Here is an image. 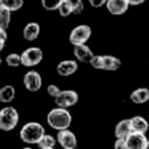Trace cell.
Wrapping results in <instances>:
<instances>
[{
  "label": "cell",
  "mask_w": 149,
  "mask_h": 149,
  "mask_svg": "<svg viewBox=\"0 0 149 149\" xmlns=\"http://www.w3.org/2000/svg\"><path fill=\"white\" fill-rule=\"evenodd\" d=\"M121 66V61L112 55H102V69L107 71H115Z\"/></svg>",
  "instance_id": "cell-17"
},
{
  "label": "cell",
  "mask_w": 149,
  "mask_h": 149,
  "mask_svg": "<svg viewBox=\"0 0 149 149\" xmlns=\"http://www.w3.org/2000/svg\"><path fill=\"white\" fill-rule=\"evenodd\" d=\"M77 70H78V64L73 59H64V61H61L57 64V66H56L57 73L59 76H62V77H69V76L73 74Z\"/></svg>",
  "instance_id": "cell-11"
},
{
  "label": "cell",
  "mask_w": 149,
  "mask_h": 149,
  "mask_svg": "<svg viewBox=\"0 0 149 149\" xmlns=\"http://www.w3.org/2000/svg\"><path fill=\"white\" fill-rule=\"evenodd\" d=\"M63 0H41V3H42V7L45 9V10H56L61 2Z\"/></svg>",
  "instance_id": "cell-24"
},
{
  "label": "cell",
  "mask_w": 149,
  "mask_h": 149,
  "mask_svg": "<svg viewBox=\"0 0 149 149\" xmlns=\"http://www.w3.org/2000/svg\"><path fill=\"white\" fill-rule=\"evenodd\" d=\"M0 6L7 8L8 10L16 12L22 8L23 6V0H0Z\"/></svg>",
  "instance_id": "cell-21"
},
{
  "label": "cell",
  "mask_w": 149,
  "mask_h": 149,
  "mask_svg": "<svg viewBox=\"0 0 149 149\" xmlns=\"http://www.w3.org/2000/svg\"><path fill=\"white\" fill-rule=\"evenodd\" d=\"M21 64L27 68L36 66L41 63L43 58V51L41 48L37 47H30L26 50H23L21 54Z\"/></svg>",
  "instance_id": "cell-4"
},
{
  "label": "cell",
  "mask_w": 149,
  "mask_h": 149,
  "mask_svg": "<svg viewBox=\"0 0 149 149\" xmlns=\"http://www.w3.org/2000/svg\"><path fill=\"white\" fill-rule=\"evenodd\" d=\"M114 148L115 149H127L126 139H116L114 142Z\"/></svg>",
  "instance_id": "cell-28"
},
{
  "label": "cell",
  "mask_w": 149,
  "mask_h": 149,
  "mask_svg": "<svg viewBox=\"0 0 149 149\" xmlns=\"http://www.w3.org/2000/svg\"><path fill=\"white\" fill-rule=\"evenodd\" d=\"M144 1L146 0H128V2H129L130 6H139V5L143 3Z\"/></svg>",
  "instance_id": "cell-30"
},
{
  "label": "cell",
  "mask_w": 149,
  "mask_h": 149,
  "mask_svg": "<svg viewBox=\"0 0 149 149\" xmlns=\"http://www.w3.org/2000/svg\"><path fill=\"white\" fill-rule=\"evenodd\" d=\"M5 43H6V40L2 38V37H0V52L2 51V49H3V47H5Z\"/></svg>",
  "instance_id": "cell-31"
},
{
  "label": "cell",
  "mask_w": 149,
  "mask_h": 149,
  "mask_svg": "<svg viewBox=\"0 0 149 149\" xmlns=\"http://www.w3.org/2000/svg\"><path fill=\"white\" fill-rule=\"evenodd\" d=\"M59 91H61V88H59L57 85H55V84H49L48 87H47L48 94H49L50 97H52V98H55V97L59 93Z\"/></svg>",
  "instance_id": "cell-27"
},
{
  "label": "cell",
  "mask_w": 149,
  "mask_h": 149,
  "mask_svg": "<svg viewBox=\"0 0 149 149\" xmlns=\"http://www.w3.org/2000/svg\"><path fill=\"white\" fill-rule=\"evenodd\" d=\"M66 1L71 5L73 14L78 15V14L83 13V10H84V2H83V0H66Z\"/></svg>",
  "instance_id": "cell-25"
},
{
  "label": "cell",
  "mask_w": 149,
  "mask_h": 149,
  "mask_svg": "<svg viewBox=\"0 0 149 149\" xmlns=\"http://www.w3.org/2000/svg\"><path fill=\"white\" fill-rule=\"evenodd\" d=\"M88 63L93 69L101 70L102 69V55H93Z\"/></svg>",
  "instance_id": "cell-26"
},
{
  "label": "cell",
  "mask_w": 149,
  "mask_h": 149,
  "mask_svg": "<svg viewBox=\"0 0 149 149\" xmlns=\"http://www.w3.org/2000/svg\"><path fill=\"white\" fill-rule=\"evenodd\" d=\"M144 149H149V139L147 140V142H146V146H144Z\"/></svg>",
  "instance_id": "cell-32"
},
{
  "label": "cell",
  "mask_w": 149,
  "mask_h": 149,
  "mask_svg": "<svg viewBox=\"0 0 149 149\" xmlns=\"http://www.w3.org/2000/svg\"><path fill=\"white\" fill-rule=\"evenodd\" d=\"M105 6L112 15H122L127 12L130 5L128 0H107Z\"/></svg>",
  "instance_id": "cell-10"
},
{
  "label": "cell",
  "mask_w": 149,
  "mask_h": 149,
  "mask_svg": "<svg viewBox=\"0 0 149 149\" xmlns=\"http://www.w3.org/2000/svg\"><path fill=\"white\" fill-rule=\"evenodd\" d=\"M1 63H2V59L0 58V66H1Z\"/></svg>",
  "instance_id": "cell-33"
},
{
  "label": "cell",
  "mask_w": 149,
  "mask_h": 149,
  "mask_svg": "<svg viewBox=\"0 0 149 149\" xmlns=\"http://www.w3.org/2000/svg\"><path fill=\"white\" fill-rule=\"evenodd\" d=\"M78 93L74 90H61L59 93L54 98L56 106L69 108L78 102Z\"/></svg>",
  "instance_id": "cell-6"
},
{
  "label": "cell",
  "mask_w": 149,
  "mask_h": 149,
  "mask_svg": "<svg viewBox=\"0 0 149 149\" xmlns=\"http://www.w3.org/2000/svg\"><path fill=\"white\" fill-rule=\"evenodd\" d=\"M56 141L64 149H74V148H77V137H76L73 132L69 130V128L58 130V133L56 135Z\"/></svg>",
  "instance_id": "cell-7"
},
{
  "label": "cell",
  "mask_w": 149,
  "mask_h": 149,
  "mask_svg": "<svg viewBox=\"0 0 149 149\" xmlns=\"http://www.w3.org/2000/svg\"><path fill=\"white\" fill-rule=\"evenodd\" d=\"M148 137L144 133L139 132H130V134L126 137L127 149H144L146 142Z\"/></svg>",
  "instance_id": "cell-9"
},
{
  "label": "cell",
  "mask_w": 149,
  "mask_h": 149,
  "mask_svg": "<svg viewBox=\"0 0 149 149\" xmlns=\"http://www.w3.org/2000/svg\"><path fill=\"white\" fill-rule=\"evenodd\" d=\"M15 98V87L13 85H5L0 88V102L8 104Z\"/></svg>",
  "instance_id": "cell-18"
},
{
  "label": "cell",
  "mask_w": 149,
  "mask_h": 149,
  "mask_svg": "<svg viewBox=\"0 0 149 149\" xmlns=\"http://www.w3.org/2000/svg\"><path fill=\"white\" fill-rule=\"evenodd\" d=\"M56 144V139L50 135V134H45L41 137V140L37 142V147L41 149H52Z\"/></svg>",
  "instance_id": "cell-19"
},
{
  "label": "cell",
  "mask_w": 149,
  "mask_h": 149,
  "mask_svg": "<svg viewBox=\"0 0 149 149\" xmlns=\"http://www.w3.org/2000/svg\"><path fill=\"white\" fill-rule=\"evenodd\" d=\"M91 34H92V29L88 24H79L70 31L69 41L72 45L83 44L88 41V38L91 37Z\"/></svg>",
  "instance_id": "cell-5"
},
{
  "label": "cell",
  "mask_w": 149,
  "mask_h": 149,
  "mask_svg": "<svg viewBox=\"0 0 149 149\" xmlns=\"http://www.w3.org/2000/svg\"><path fill=\"white\" fill-rule=\"evenodd\" d=\"M107 0H88L90 5L94 8H99V7H102L105 3H106Z\"/></svg>",
  "instance_id": "cell-29"
},
{
  "label": "cell",
  "mask_w": 149,
  "mask_h": 149,
  "mask_svg": "<svg viewBox=\"0 0 149 149\" xmlns=\"http://www.w3.org/2000/svg\"><path fill=\"white\" fill-rule=\"evenodd\" d=\"M20 120L19 112L13 106H6L0 109V129L3 132L13 130Z\"/></svg>",
  "instance_id": "cell-3"
},
{
  "label": "cell",
  "mask_w": 149,
  "mask_h": 149,
  "mask_svg": "<svg viewBox=\"0 0 149 149\" xmlns=\"http://www.w3.org/2000/svg\"><path fill=\"white\" fill-rule=\"evenodd\" d=\"M129 98L134 104H137V105L144 104L149 100V88L148 87H139L130 93Z\"/></svg>",
  "instance_id": "cell-15"
},
{
  "label": "cell",
  "mask_w": 149,
  "mask_h": 149,
  "mask_svg": "<svg viewBox=\"0 0 149 149\" xmlns=\"http://www.w3.org/2000/svg\"><path fill=\"white\" fill-rule=\"evenodd\" d=\"M57 10H58V13H59V15L61 16H69V15H71V14H73V10H72V7H71V5L66 1V0H63L62 2H61V5H59V7L57 8Z\"/></svg>",
  "instance_id": "cell-23"
},
{
  "label": "cell",
  "mask_w": 149,
  "mask_h": 149,
  "mask_svg": "<svg viewBox=\"0 0 149 149\" xmlns=\"http://www.w3.org/2000/svg\"><path fill=\"white\" fill-rule=\"evenodd\" d=\"M40 31H41V27L37 22H28L24 27H23V30H22V36L26 41H29V42H33L35 41L38 35H40Z\"/></svg>",
  "instance_id": "cell-13"
},
{
  "label": "cell",
  "mask_w": 149,
  "mask_h": 149,
  "mask_svg": "<svg viewBox=\"0 0 149 149\" xmlns=\"http://www.w3.org/2000/svg\"><path fill=\"white\" fill-rule=\"evenodd\" d=\"M23 85L30 92H37L42 87V77L35 70H29L23 76Z\"/></svg>",
  "instance_id": "cell-8"
},
{
  "label": "cell",
  "mask_w": 149,
  "mask_h": 149,
  "mask_svg": "<svg viewBox=\"0 0 149 149\" xmlns=\"http://www.w3.org/2000/svg\"><path fill=\"white\" fill-rule=\"evenodd\" d=\"M5 62L8 66L10 68H17L21 64V55L20 54H16V52H12V54H8L5 58Z\"/></svg>",
  "instance_id": "cell-22"
},
{
  "label": "cell",
  "mask_w": 149,
  "mask_h": 149,
  "mask_svg": "<svg viewBox=\"0 0 149 149\" xmlns=\"http://www.w3.org/2000/svg\"><path fill=\"white\" fill-rule=\"evenodd\" d=\"M130 120V126H132V132H139V133H147L149 129V123L148 121L141 116V115H135L129 119Z\"/></svg>",
  "instance_id": "cell-16"
},
{
  "label": "cell",
  "mask_w": 149,
  "mask_h": 149,
  "mask_svg": "<svg viewBox=\"0 0 149 149\" xmlns=\"http://www.w3.org/2000/svg\"><path fill=\"white\" fill-rule=\"evenodd\" d=\"M132 132V126H130V120L129 119H123L119 121L114 128V135L116 139H126Z\"/></svg>",
  "instance_id": "cell-14"
},
{
  "label": "cell",
  "mask_w": 149,
  "mask_h": 149,
  "mask_svg": "<svg viewBox=\"0 0 149 149\" xmlns=\"http://www.w3.org/2000/svg\"><path fill=\"white\" fill-rule=\"evenodd\" d=\"M10 16L12 12L8 10L7 8L0 6V29H6L9 27L10 23Z\"/></svg>",
  "instance_id": "cell-20"
},
{
  "label": "cell",
  "mask_w": 149,
  "mask_h": 149,
  "mask_svg": "<svg viewBox=\"0 0 149 149\" xmlns=\"http://www.w3.org/2000/svg\"><path fill=\"white\" fill-rule=\"evenodd\" d=\"M71 121H72V116L68 111V108L59 107V106L50 109V112L47 115L48 125L55 130L69 128L71 125Z\"/></svg>",
  "instance_id": "cell-1"
},
{
  "label": "cell",
  "mask_w": 149,
  "mask_h": 149,
  "mask_svg": "<svg viewBox=\"0 0 149 149\" xmlns=\"http://www.w3.org/2000/svg\"><path fill=\"white\" fill-rule=\"evenodd\" d=\"M44 127L40 122H27L20 129V139L28 144H37L41 137L44 135Z\"/></svg>",
  "instance_id": "cell-2"
},
{
  "label": "cell",
  "mask_w": 149,
  "mask_h": 149,
  "mask_svg": "<svg viewBox=\"0 0 149 149\" xmlns=\"http://www.w3.org/2000/svg\"><path fill=\"white\" fill-rule=\"evenodd\" d=\"M73 55L77 61H79L81 63H88L94 54L85 43H83V44L73 45Z\"/></svg>",
  "instance_id": "cell-12"
}]
</instances>
